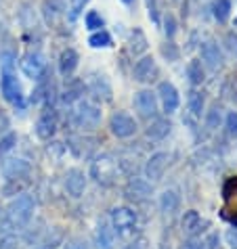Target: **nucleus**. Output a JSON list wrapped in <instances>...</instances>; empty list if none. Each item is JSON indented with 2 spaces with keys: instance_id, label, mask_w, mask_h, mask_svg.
I'll list each match as a JSON object with an SVG mask.
<instances>
[{
  "instance_id": "nucleus-1",
  "label": "nucleus",
  "mask_w": 237,
  "mask_h": 249,
  "mask_svg": "<svg viewBox=\"0 0 237 249\" xmlns=\"http://www.w3.org/2000/svg\"><path fill=\"white\" fill-rule=\"evenodd\" d=\"M90 176H93L95 182L101 184V186L114 184L116 176H118V161L114 159V155L103 153L99 157H95V161L90 163Z\"/></svg>"
},
{
  "instance_id": "nucleus-2",
  "label": "nucleus",
  "mask_w": 237,
  "mask_h": 249,
  "mask_svg": "<svg viewBox=\"0 0 237 249\" xmlns=\"http://www.w3.org/2000/svg\"><path fill=\"white\" fill-rule=\"evenodd\" d=\"M32 216H34V199L30 195H19L6 207V220L15 228H23L32 220Z\"/></svg>"
},
{
  "instance_id": "nucleus-3",
  "label": "nucleus",
  "mask_w": 237,
  "mask_h": 249,
  "mask_svg": "<svg viewBox=\"0 0 237 249\" xmlns=\"http://www.w3.org/2000/svg\"><path fill=\"white\" fill-rule=\"evenodd\" d=\"M222 218L237 226V176L227 178L222 184Z\"/></svg>"
},
{
  "instance_id": "nucleus-4",
  "label": "nucleus",
  "mask_w": 237,
  "mask_h": 249,
  "mask_svg": "<svg viewBox=\"0 0 237 249\" xmlns=\"http://www.w3.org/2000/svg\"><path fill=\"white\" fill-rule=\"evenodd\" d=\"M74 122L78 128L93 130V128L99 126V122H101V109L88 101H82L78 105V109L74 111Z\"/></svg>"
},
{
  "instance_id": "nucleus-5",
  "label": "nucleus",
  "mask_w": 237,
  "mask_h": 249,
  "mask_svg": "<svg viewBox=\"0 0 237 249\" xmlns=\"http://www.w3.org/2000/svg\"><path fill=\"white\" fill-rule=\"evenodd\" d=\"M111 224L120 237H126L137 226V213L130 207H114L111 210Z\"/></svg>"
},
{
  "instance_id": "nucleus-6",
  "label": "nucleus",
  "mask_w": 237,
  "mask_h": 249,
  "mask_svg": "<svg viewBox=\"0 0 237 249\" xmlns=\"http://www.w3.org/2000/svg\"><path fill=\"white\" fill-rule=\"evenodd\" d=\"M0 88H2L4 99L11 103L13 107L23 109V94H21V86H19L17 78L13 75L11 69H2V80H0Z\"/></svg>"
},
{
  "instance_id": "nucleus-7",
  "label": "nucleus",
  "mask_w": 237,
  "mask_h": 249,
  "mask_svg": "<svg viewBox=\"0 0 237 249\" xmlns=\"http://www.w3.org/2000/svg\"><path fill=\"white\" fill-rule=\"evenodd\" d=\"M109 130H111V134L118 138H128L137 132V122L132 115L118 111L109 117Z\"/></svg>"
},
{
  "instance_id": "nucleus-8",
  "label": "nucleus",
  "mask_w": 237,
  "mask_h": 249,
  "mask_svg": "<svg viewBox=\"0 0 237 249\" xmlns=\"http://www.w3.org/2000/svg\"><path fill=\"white\" fill-rule=\"evenodd\" d=\"M170 163V155L166 153V151H158V153H153L147 163H145V176L149 178V180H159V178L164 176L166 168H168Z\"/></svg>"
},
{
  "instance_id": "nucleus-9",
  "label": "nucleus",
  "mask_w": 237,
  "mask_h": 249,
  "mask_svg": "<svg viewBox=\"0 0 237 249\" xmlns=\"http://www.w3.org/2000/svg\"><path fill=\"white\" fill-rule=\"evenodd\" d=\"M135 109L138 111V115L149 120V117L158 115V96L151 90H141L135 96Z\"/></svg>"
},
{
  "instance_id": "nucleus-10",
  "label": "nucleus",
  "mask_w": 237,
  "mask_h": 249,
  "mask_svg": "<svg viewBox=\"0 0 237 249\" xmlns=\"http://www.w3.org/2000/svg\"><path fill=\"white\" fill-rule=\"evenodd\" d=\"M21 69L27 78L32 80H40L44 75V69H46V61L40 53H27L25 57L21 59Z\"/></svg>"
},
{
  "instance_id": "nucleus-11",
  "label": "nucleus",
  "mask_w": 237,
  "mask_h": 249,
  "mask_svg": "<svg viewBox=\"0 0 237 249\" xmlns=\"http://www.w3.org/2000/svg\"><path fill=\"white\" fill-rule=\"evenodd\" d=\"M158 96H159V101H162V107H164L166 113H174L180 105L178 90L174 88V84H170V82H159Z\"/></svg>"
},
{
  "instance_id": "nucleus-12",
  "label": "nucleus",
  "mask_w": 237,
  "mask_h": 249,
  "mask_svg": "<svg viewBox=\"0 0 237 249\" xmlns=\"http://www.w3.org/2000/svg\"><path fill=\"white\" fill-rule=\"evenodd\" d=\"M180 228H183V232L187 234V237L195 239L198 234H201L208 228V222L199 216V212L189 210V212H185L183 220H180Z\"/></svg>"
},
{
  "instance_id": "nucleus-13",
  "label": "nucleus",
  "mask_w": 237,
  "mask_h": 249,
  "mask_svg": "<svg viewBox=\"0 0 237 249\" xmlns=\"http://www.w3.org/2000/svg\"><path fill=\"white\" fill-rule=\"evenodd\" d=\"M55 132H57V113H55V109H46L40 113L36 122V134L42 141H48Z\"/></svg>"
},
{
  "instance_id": "nucleus-14",
  "label": "nucleus",
  "mask_w": 237,
  "mask_h": 249,
  "mask_svg": "<svg viewBox=\"0 0 237 249\" xmlns=\"http://www.w3.org/2000/svg\"><path fill=\"white\" fill-rule=\"evenodd\" d=\"M84 189H86V176H84V172L78 170V168L67 170V174H65V191L69 193V195L78 199V197H82Z\"/></svg>"
},
{
  "instance_id": "nucleus-15",
  "label": "nucleus",
  "mask_w": 237,
  "mask_h": 249,
  "mask_svg": "<svg viewBox=\"0 0 237 249\" xmlns=\"http://www.w3.org/2000/svg\"><path fill=\"white\" fill-rule=\"evenodd\" d=\"M149 195H151V186H149V182L138 180V178L130 180V182L126 184V189H124V197L130 199V201H135V203L147 201Z\"/></svg>"
},
{
  "instance_id": "nucleus-16",
  "label": "nucleus",
  "mask_w": 237,
  "mask_h": 249,
  "mask_svg": "<svg viewBox=\"0 0 237 249\" xmlns=\"http://www.w3.org/2000/svg\"><path fill=\"white\" fill-rule=\"evenodd\" d=\"M65 13V0H44L42 2V15L48 25H57Z\"/></svg>"
},
{
  "instance_id": "nucleus-17",
  "label": "nucleus",
  "mask_w": 237,
  "mask_h": 249,
  "mask_svg": "<svg viewBox=\"0 0 237 249\" xmlns=\"http://www.w3.org/2000/svg\"><path fill=\"white\" fill-rule=\"evenodd\" d=\"M158 73V67H156V61L153 57H143L135 63V69H132V75H135L137 82H149L153 80V75Z\"/></svg>"
},
{
  "instance_id": "nucleus-18",
  "label": "nucleus",
  "mask_w": 237,
  "mask_h": 249,
  "mask_svg": "<svg viewBox=\"0 0 237 249\" xmlns=\"http://www.w3.org/2000/svg\"><path fill=\"white\" fill-rule=\"evenodd\" d=\"M170 130H172L170 120H166V117H156V120L149 124V128L145 130V136L151 138V141H162V138H166L170 134Z\"/></svg>"
},
{
  "instance_id": "nucleus-19",
  "label": "nucleus",
  "mask_w": 237,
  "mask_h": 249,
  "mask_svg": "<svg viewBox=\"0 0 237 249\" xmlns=\"http://www.w3.org/2000/svg\"><path fill=\"white\" fill-rule=\"evenodd\" d=\"M201 59L210 69H218L222 65V53L216 42H204L201 44Z\"/></svg>"
},
{
  "instance_id": "nucleus-20",
  "label": "nucleus",
  "mask_w": 237,
  "mask_h": 249,
  "mask_svg": "<svg viewBox=\"0 0 237 249\" xmlns=\"http://www.w3.org/2000/svg\"><path fill=\"white\" fill-rule=\"evenodd\" d=\"M30 172H32V168L25 159H13V161L4 168V176L9 178V180H19V178L30 176Z\"/></svg>"
},
{
  "instance_id": "nucleus-21",
  "label": "nucleus",
  "mask_w": 237,
  "mask_h": 249,
  "mask_svg": "<svg viewBox=\"0 0 237 249\" xmlns=\"http://www.w3.org/2000/svg\"><path fill=\"white\" fill-rule=\"evenodd\" d=\"M78 53L74 51V48H65L63 53H61L59 57V73L61 75H72L76 71V67H78Z\"/></svg>"
},
{
  "instance_id": "nucleus-22",
  "label": "nucleus",
  "mask_w": 237,
  "mask_h": 249,
  "mask_svg": "<svg viewBox=\"0 0 237 249\" xmlns=\"http://www.w3.org/2000/svg\"><path fill=\"white\" fill-rule=\"evenodd\" d=\"M82 94H84V82L82 80H69L63 94H61V101H63L65 105H72V103L80 101Z\"/></svg>"
},
{
  "instance_id": "nucleus-23",
  "label": "nucleus",
  "mask_w": 237,
  "mask_h": 249,
  "mask_svg": "<svg viewBox=\"0 0 237 249\" xmlns=\"http://www.w3.org/2000/svg\"><path fill=\"white\" fill-rule=\"evenodd\" d=\"M90 90H93L97 99L111 101V86L103 75H93V80H90Z\"/></svg>"
},
{
  "instance_id": "nucleus-24",
  "label": "nucleus",
  "mask_w": 237,
  "mask_h": 249,
  "mask_svg": "<svg viewBox=\"0 0 237 249\" xmlns=\"http://www.w3.org/2000/svg\"><path fill=\"white\" fill-rule=\"evenodd\" d=\"M159 207H162L164 213H174L178 212L180 207V197L177 191H164L162 197H159Z\"/></svg>"
},
{
  "instance_id": "nucleus-25",
  "label": "nucleus",
  "mask_w": 237,
  "mask_h": 249,
  "mask_svg": "<svg viewBox=\"0 0 237 249\" xmlns=\"http://www.w3.org/2000/svg\"><path fill=\"white\" fill-rule=\"evenodd\" d=\"M212 15L218 23H225L231 15V2L229 0H214L212 2Z\"/></svg>"
},
{
  "instance_id": "nucleus-26",
  "label": "nucleus",
  "mask_w": 237,
  "mask_h": 249,
  "mask_svg": "<svg viewBox=\"0 0 237 249\" xmlns=\"http://www.w3.org/2000/svg\"><path fill=\"white\" fill-rule=\"evenodd\" d=\"M128 48H130V53L135 54V57L147 51V38H145V34L141 30H135V32L130 34V44H128Z\"/></svg>"
},
{
  "instance_id": "nucleus-27",
  "label": "nucleus",
  "mask_w": 237,
  "mask_h": 249,
  "mask_svg": "<svg viewBox=\"0 0 237 249\" xmlns=\"http://www.w3.org/2000/svg\"><path fill=\"white\" fill-rule=\"evenodd\" d=\"M187 78L193 86H199L201 82H204V65H201V61L193 59L189 65H187Z\"/></svg>"
},
{
  "instance_id": "nucleus-28",
  "label": "nucleus",
  "mask_w": 237,
  "mask_h": 249,
  "mask_svg": "<svg viewBox=\"0 0 237 249\" xmlns=\"http://www.w3.org/2000/svg\"><path fill=\"white\" fill-rule=\"evenodd\" d=\"M97 245H99V249H111L114 247V234H111L109 226L107 224H99V228H97Z\"/></svg>"
},
{
  "instance_id": "nucleus-29",
  "label": "nucleus",
  "mask_w": 237,
  "mask_h": 249,
  "mask_svg": "<svg viewBox=\"0 0 237 249\" xmlns=\"http://www.w3.org/2000/svg\"><path fill=\"white\" fill-rule=\"evenodd\" d=\"M86 142H88V138L74 136V138H69V149H72L78 157H88L90 155V149H93V147H84Z\"/></svg>"
},
{
  "instance_id": "nucleus-30",
  "label": "nucleus",
  "mask_w": 237,
  "mask_h": 249,
  "mask_svg": "<svg viewBox=\"0 0 237 249\" xmlns=\"http://www.w3.org/2000/svg\"><path fill=\"white\" fill-rule=\"evenodd\" d=\"M187 105H189V113L193 117H201V111H204V96L201 92H191L189 94V101H187Z\"/></svg>"
},
{
  "instance_id": "nucleus-31",
  "label": "nucleus",
  "mask_w": 237,
  "mask_h": 249,
  "mask_svg": "<svg viewBox=\"0 0 237 249\" xmlns=\"http://www.w3.org/2000/svg\"><path fill=\"white\" fill-rule=\"evenodd\" d=\"M88 44L93 48H107V46H111V36L105 30H97L93 36L88 38Z\"/></svg>"
},
{
  "instance_id": "nucleus-32",
  "label": "nucleus",
  "mask_w": 237,
  "mask_h": 249,
  "mask_svg": "<svg viewBox=\"0 0 237 249\" xmlns=\"http://www.w3.org/2000/svg\"><path fill=\"white\" fill-rule=\"evenodd\" d=\"M90 2V0H69V19L76 21L80 17V13L84 11V6Z\"/></svg>"
},
{
  "instance_id": "nucleus-33",
  "label": "nucleus",
  "mask_w": 237,
  "mask_h": 249,
  "mask_svg": "<svg viewBox=\"0 0 237 249\" xmlns=\"http://www.w3.org/2000/svg\"><path fill=\"white\" fill-rule=\"evenodd\" d=\"M84 21H86L88 30H101V27H103V17H101L97 11H88Z\"/></svg>"
},
{
  "instance_id": "nucleus-34",
  "label": "nucleus",
  "mask_w": 237,
  "mask_h": 249,
  "mask_svg": "<svg viewBox=\"0 0 237 249\" xmlns=\"http://www.w3.org/2000/svg\"><path fill=\"white\" fill-rule=\"evenodd\" d=\"M15 144H17V134L15 132H11V134H6L4 138H0V157H2L4 153H9Z\"/></svg>"
},
{
  "instance_id": "nucleus-35",
  "label": "nucleus",
  "mask_w": 237,
  "mask_h": 249,
  "mask_svg": "<svg viewBox=\"0 0 237 249\" xmlns=\"http://www.w3.org/2000/svg\"><path fill=\"white\" fill-rule=\"evenodd\" d=\"M206 122H208V126H210V128H218L220 126V109L214 107L212 111L208 113V120Z\"/></svg>"
},
{
  "instance_id": "nucleus-36",
  "label": "nucleus",
  "mask_w": 237,
  "mask_h": 249,
  "mask_svg": "<svg viewBox=\"0 0 237 249\" xmlns=\"http://www.w3.org/2000/svg\"><path fill=\"white\" fill-rule=\"evenodd\" d=\"M162 54L168 61H177L178 59V51H177V46H174V44H164L162 46Z\"/></svg>"
},
{
  "instance_id": "nucleus-37",
  "label": "nucleus",
  "mask_w": 237,
  "mask_h": 249,
  "mask_svg": "<svg viewBox=\"0 0 237 249\" xmlns=\"http://www.w3.org/2000/svg\"><path fill=\"white\" fill-rule=\"evenodd\" d=\"M227 130H229V134L237 138V113L235 111L227 115Z\"/></svg>"
},
{
  "instance_id": "nucleus-38",
  "label": "nucleus",
  "mask_w": 237,
  "mask_h": 249,
  "mask_svg": "<svg viewBox=\"0 0 237 249\" xmlns=\"http://www.w3.org/2000/svg\"><path fill=\"white\" fill-rule=\"evenodd\" d=\"M164 25H166V36L172 38V36H174V32H177V21H174V17H172V15H166Z\"/></svg>"
},
{
  "instance_id": "nucleus-39",
  "label": "nucleus",
  "mask_w": 237,
  "mask_h": 249,
  "mask_svg": "<svg viewBox=\"0 0 237 249\" xmlns=\"http://www.w3.org/2000/svg\"><path fill=\"white\" fill-rule=\"evenodd\" d=\"M147 9H149V17L153 23H159V17H158V4L156 0H147Z\"/></svg>"
},
{
  "instance_id": "nucleus-40",
  "label": "nucleus",
  "mask_w": 237,
  "mask_h": 249,
  "mask_svg": "<svg viewBox=\"0 0 237 249\" xmlns=\"http://www.w3.org/2000/svg\"><path fill=\"white\" fill-rule=\"evenodd\" d=\"M0 249H17V239L15 237H6L0 241Z\"/></svg>"
},
{
  "instance_id": "nucleus-41",
  "label": "nucleus",
  "mask_w": 237,
  "mask_h": 249,
  "mask_svg": "<svg viewBox=\"0 0 237 249\" xmlns=\"http://www.w3.org/2000/svg\"><path fill=\"white\" fill-rule=\"evenodd\" d=\"M227 243L231 245V249H237V226L227 232Z\"/></svg>"
},
{
  "instance_id": "nucleus-42",
  "label": "nucleus",
  "mask_w": 237,
  "mask_h": 249,
  "mask_svg": "<svg viewBox=\"0 0 237 249\" xmlns=\"http://www.w3.org/2000/svg\"><path fill=\"white\" fill-rule=\"evenodd\" d=\"M227 48L237 54V36L235 34H227Z\"/></svg>"
},
{
  "instance_id": "nucleus-43",
  "label": "nucleus",
  "mask_w": 237,
  "mask_h": 249,
  "mask_svg": "<svg viewBox=\"0 0 237 249\" xmlns=\"http://www.w3.org/2000/svg\"><path fill=\"white\" fill-rule=\"evenodd\" d=\"M180 249H204V243H199V241L191 239V241H187V243L180 247Z\"/></svg>"
},
{
  "instance_id": "nucleus-44",
  "label": "nucleus",
  "mask_w": 237,
  "mask_h": 249,
  "mask_svg": "<svg viewBox=\"0 0 237 249\" xmlns=\"http://www.w3.org/2000/svg\"><path fill=\"white\" fill-rule=\"evenodd\" d=\"M208 243H210V249H218V245H216V243H218V234H212Z\"/></svg>"
},
{
  "instance_id": "nucleus-45",
  "label": "nucleus",
  "mask_w": 237,
  "mask_h": 249,
  "mask_svg": "<svg viewBox=\"0 0 237 249\" xmlns=\"http://www.w3.org/2000/svg\"><path fill=\"white\" fill-rule=\"evenodd\" d=\"M67 249H84V245H80V243H72Z\"/></svg>"
},
{
  "instance_id": "nucleus-46",
  "label": "nucleus",
  "mask_w": 237,
  "mask_h": 249,
  "mask_svg": "<svg viewBox=\"0 0 237 249\" xmlns=\"http://www.w3.org/2000/svg\"><path fill=\"white\" fill-rule=\"evenodd\" d=\"M124 2H132V0H124Z\"/></svg>"
},
{
  "instance_id": "nucleus-47",
  "label": "nucleus",
  "mask_w": 237,
  "mask_h": 249,
  "mask_svg": "<svg viewBox=\"0 0 237 249\" xmlns=\"http://www.w3.org/2000/svg\"><path fill=\"white\" fill-rule=\"evenodd\" d=\"M128 249H135V245H132V247H128Z\"/></svg>"
}]
</instances>
